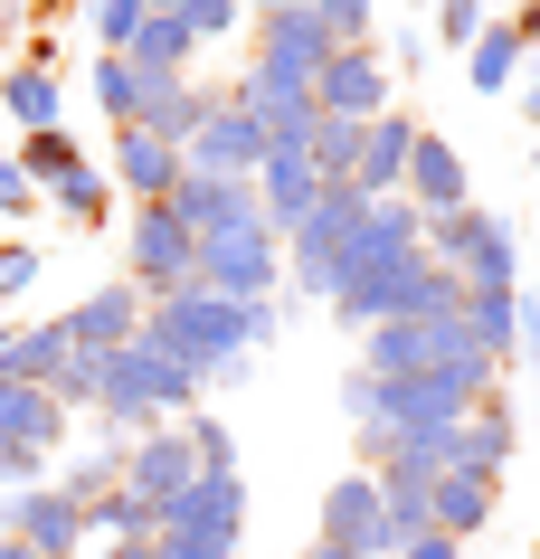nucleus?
I'll list each match as a JSON object with an SVG mask.
<instances>
[{
  "instance_id": "nucleus-1",
  "label": "nucleus",
  "mask_w": 540,
  "mask_h": 559,
  "mask_svg": "<svg viewBox=\"0 0 540 559\" xmlns=\"http://www.w3.org/2000/svg\"><path fill=\"white\" fill-rule=\"evenodd\" d=\"M143 342L161 360H180L200 389H238L247 380V304H218L200 285H180L143 313Z\"/></svg>"
},
{
  "instance_id": "nucleus-2",
  "label": "nucleus",
  "mask_w": 540,
  "mask_h": 559,
  "mask_svg": "<svg viewBox=\"0 0 540 559\" xmlns=\"http://www.w3.org/2000/svg\"><path fill=\"white\" fill-rule=\"evenodd\" d=\"M427 257L446 265L465 295H521V228H512L503 209H465V218H427V237H418Z\"/></svg>"
},
{
  "instance_id": "nucleus-3",
  "label": "nucleus",
  "mask_w": 540,
  "mask_h": 559,
  "mask_svg": "<svg viewBox=\"0 0 540 559\" xmlns=\"http://www.w3.org/2000/svg\"><path fill=\"white\" fill-rule=\"evenodd\" d=\"M190 265H200V237L171 218V200L123 209V285H133L143 304L180 295V285H190Z\"/></svg>"
},
{
  "instance_id": "nucleus-4",
  "label": "nucleus",
  "mask_w": 540,
  "mask_h": 559,
  "mask_svg": "<svg viewBox=\"0 0 540 559\" xmlns=\"http://www.w3.org/2000/svg\"><path fill=\"white\" fill-rule=\"evenodd\" d=\"M190 285H200V295H218V304H266V295H285V247H275L266 228H247V237H200Z\"/></svg>"
},
{
  "instance_id": "nucleus-5",
  "label": "nucleus",
  "mask_w": 540,
  "mask_h": 559,
  "mask_svg": "<svg viewBox=\"0 0 540 559\" xmlns=\"http://www.w3.org/2000/svg\"><path fill=\"white\" fill-rule=\"evenodd\" d=\"M161 540H247V474L238 465H200L161 502Z\"/></svg>"
},
{
  "instance_id": "nucleus-6",
  "label": "nucleus",
  "mask_w": 540,
  "mask_h": 559,
  "mask_svg": "<svg viewBox=\"0 0 540 559\" xmlns=\"http://www.w3.org/2000/svg\"><path fill=\"white\" fill-rule=\"evenodd\" d=\"M455 352H475L455 313H436V323H370L360 332V370H370V380H418V370H436V360H455Z\"/></svg>"
},
{
  "instance_id": "nucleus-7",
  "label": "nucleus",
  "mask_w": 540,
  "mask_h": 559,
  "mask_svg": "<svg viewBox=\"0 0 540 559\" xmlns=\"http://www.w3.org/2000/svg\"><path fill=\"white\" fill-rule=\"evenodd\" d=\"M180 162L209 180H256V162H266V123L247 115V105H228V86L209 95V115H200V133L180 143Z\"/></svg>"
},
{
  "instance_id": "nucleus-8",
  "label": "nucleus",
  "mask_w": 540,
  "mask_h": 559,
  "mask_svg": "<svg viewBox=\"0 0 540 559\" xmlns=\"http://www.w3.org/2000/svg\"><path fill=\"white\" fill-rule=\"evenodd\" d=\"M0 540H20V550H38V559H76L86 550V502H67L58 484L0 493Z\"/></svg>"
},
{
  "instance_id": "nucleus-9",
  "label": "nucleus",
  "mask_w": 540,
  "mask_h": 559,
  "mask_svg": "<svg viewBox=\"0 0 540 559\" xmlns=\"http://www.w3.org/2000/svg\"><path fill=\"white\" fill-rule=\"evenodd\" d=\"M398 95H389V58L380 48H332L323 76H313V115L332 123H380Z\"/></svg>"
},
{
  "instance_id": "nucleus-10",
  "label": "nucleus",
  "mask_w": 540,
  "mask_h": 559,
  "mask_svg": "<svg viewBox=\"0 0 540 559\" xmlns=\"http://www.w3.org/2000/svg\"><path fill=\"white\" fill-rule=\"evenodd\" d=\"M332 58L323 20H313V0H285V10H256V48H247V67H266V76H295V86H313Z\"/></svg>"
},
{
  "instance_id": "nucleus-11",
  "label": "nucleus",
  "mask_w": 540,
  "mask_h": 559,
  "mask_svg": "<svg viewBox=\"0 0 540 559\" xmlns=\"http://www.w3.org/2000/svg\"><path fill=\"white\" fill-rule=\"evenodd\" d=\"M313 550H341V559H380V474H341L313 512Z\"/></svg>"
},
{
  "instance_id": "nucleus-12",
  "label": "nucleus",
  "mask_w": 540,
  "mask_h": 559,
  "mask_svg": "<svg viewBox=\"0 0 540 559\" xmlns=\"http://www.w3.org/2000/svg\"><path fill=\"white\" fill-rule=\"evenodd\" d=\"M398 200L418 209V218H465V209H475V180H465V152H455L446 133H418V152H408V171H398Z\"/></svg>"
},
{
  "instance_id": "nucleus-13",
  "label": "nucleus",
  "mask_w": 540,
  "mask_h": 559,
  "mask_svg": "<svg viewBox=\"0 0 540 559\" xmlns=\"http://www.w3.org/2000/svg\"><path fill=\"white\" fill-rule=\"evenodd\" d=\"M171 218L190 237H247V228H266V218H256V180H209V171H180Z\"/></svg>"
},
{
  "instance_id": "nucleus-14",
  "label": "nucleus",
  "mask_w": 540,
  "mask_h": 559,
  "mask_svg": "<svg viewBox=\"0 0 540 559\" xmlns=\"http://www.w3.org/2000/svg\"><path fill=\"white\" fill-rule=\"evenodd\" d=\"M190 474H200V445H190V427H180V417L143 427V437H123V484H133L143 502H171Z\"/></svg>"
},
{
  "instance_id": "nucleus-15",
  "label": "nucleus",
  "mask_w": 540,
  "mask_h": 559,
  "mask_svg": "<svg viewBox=\"0 0 540 559\" xmlns=\"http://www.w3.org/2000/svg\"><path fill=\"white\" fill-rule=\"evenodd\" d=\"M143 313H152V304L133 295L123 275H105V285H86V295L67 304L58 323H67V342H76V352H123V342L143 332Z\"/></svg>"
},
{
  "instance_id": "nucleus-16",
  "label": "nucleus",
  "mask_w": 540,
  "mask_h": 559,
  "mask_svg": "<svg viewBox=\"0 0 540 559\" xmlns=\"http://www.w3.org/2000/svg\"><path fill=\"white\" fill-rule=\"evenodd\" d=\"M67 427H76V417L58 408V389L0 380V455H48V465H58V455H67Z\"/></svg>"
},
{
  "instance_id": "nucleus-17",
  "label": "nucleus",
  "mask_w": 540,
  "mask_h": 559,
  "mask_svg": "<svg viewBox=\"0 0 540 559\" xmlns=\"http://www.w3.org/2000/svg\"><path fill=\"white\" fill-rule=\"evenodd\" d=\"M313 190H323V180H313V162H303V143H266V162H256V218H266L275 247L303 228Z\"/></svg>"
},
{
  "instance_id": "nucleus-18",
  "label": "nucleus",
  "mask_w": 540,
  "mask_h": 559,
  "mask_svg": "<svg viewBox=\"0 0 540 559\" xmlns=\"http://www.w3.org/2000/svg\"><path fill=\"white\" fill-rule=\"evenodd\" d=\"M180 171H190V162H180V152L161 143V133H115V152H105V180H115V200H123V209L171 200V190H180Z\"/></svg>"
},
{
  "instance_id": "nucleus-19",
  "label": "nucleus",
  "mask_w": 540,
  "mask_h": 559,
  "mask_svg": "<svg viewBox=\"0 0 540 559\" xmlns=\"http://www.w3.org/2000/svg\"><path fill=\"white\" fill-rule=\"evenodd\" d=\"M228 105H247V115L266 123V143H303V133H313V86H295V76H266V67H238Z\"/></svg>"
},
{
  "instance_id": "nucleus-20",
  "label": "nucleus",
  "mask_w": 540,
  "mask_h": 559,
  "mask_svg": "<svg viewBox=\"0 0 540 559\" xmlns=\"http://www.w3.org/2000/svg\"><path fill=\"white\" fill-rule=\"evenodd\" d=\"M446 445H455V474H493V484H503L512 445H521V427H512V408H503V389H493V399H475V408L455 417Z\"/></svg>"
},
{
  "instance_id": "nucleus-21",
  "label": "nucleus",
  "mask_w": 540,
  "mask_h": 559,
  "mask_svg": "<svg viewBox=\"0 0 540 559\" xmlns=\"http://www.w3.org/2000/svg\"><path fill=\"white\" fill-rule=\"evenodd\" d=\"M418 133H427V123L408 115V105H389V115L360 133V171H351V190H370V200H398V171H408Z\"/></svg>"
},
{
  "instance_id": "nucleus-22",
  "label": "nucleus",
  "mask_w": 540,
  "mask_h": 559,
  "mask_svg": "<svg viewBox=\"0 0 540 559\" xmlns=\"http://www.w3.org/2000/svg\"><path fill=\"white\" fill-rule=\"evenodd\" d=\"M67 323L48 313V323H0V380H20V389H48L67 370Z\"/></svg>"
},
{
  "instance_id": "nucleus-23",
  "label": "nucleus",
  "mask_w": 540,
  "mask_h": 559,
  "mask_svg": "<svg viewBox=\"0 0 540 559\" xmlns=\"http://www.w3.org/2000/svg\"><path fill=\"white\" fill-rule=\"evenodd\" d=\"M455 323H465V342H475L493 370L531 352V304H521V295H465V313H455Z\"/></svg>"
},
{
  "instance_id": "nucleus-24",
  "label": "nucleus",
  "mask_w": 540,
  "mask_h": 559,
  "mask_svg": "<svg viewBox=\"0 0 540 559\" xmlns=\"http://www.w3.org/2000/svg\"><path fill=\"white\" fill-rule=\"evenodd\" d=\"M0 123H20V133H48V123H67V76L58 67H0Z\"/></svg>"
},
{
  "instance_id": "nucleus-25",
  "label": "nucleus",
  "mask_w": 540,
  "mask_h": 559,
  "mask_svg": "<svg viewBox=\"0 0 540 559\" xmlns=\"http://www.w3.org/2000/svg\"><path fill=\"white\" fill-rule=\"evenodd\" d=\"M209 95L218 86H200V76H152V95H143V123H133V133H161V143H190V133H200V115H209Z\"/></svg>"
},
{
  "instance_id": "nucleus-26",
  "label": "nucleus",
  "mask_w": 540,
  "mask_h": 559,
  "mask_svg": "<svg viewBox=\"0 0 540 559\" xmlns=\"http://www.w3.org/2000/svg\"><path fill=\"white\" fill-rule=\"evenodd\" d=\"M493 502H503V484H493V474H436V493H427V512H436V531H446V540H475L483 522H493Z\"/></svg>"
},
{
  "instance_id": "nucleus-27",
  "label": "nucleus",
  "mask_w": 540,
  "mask_h": 559,
  "mask_svg": "<svg viewBox=\"0 0 540 559\" xmlns=\"http://www.w3.org/2000/svg\"><path fill=\"white\" fill-rule=\"evenodd\" d=\"M521 58H531V38L512 29V10H503V20H483V38L465 48V86L475 95H512L521 86Z\"/></svg>"
},
{
  "instance_id": "nucleus-28",
  "label": "nucleus",
  "mask_w": 540,
  "mask_h": 559,
  "mask_svg": "<svg viewBox=\"0 0 540 559\" xmlns=\"http://www.w3.org/2000/svg\"><path fill=\"white\" fill-rule=\"evenodd\" d=\"M86 95H95V115L115 123V133H133L143 123V95H152V76L133 58H86Z\"/></svg>"
},
{
  "instance_id": "nucleus-29",
  "label": "nucleus",
  "mask_w": 540,
  "mask_h": 559,
  "mask_svg": "<svg viewBox=\"0 0 540 559\" xmlns=\"http://www.w3.org/2000/svg\"><path fill=\"white\" fill-rule=\"evenodd\" d=\"M38 200L58 209V218H67L76 237H95L105 218H115V180H105V162H76V171H67L58 190H38Z\"/></svg>"
},
{
  "instance_id": "nucleus-30",
  "label": "nucleus",
  "mask_w": 540,
  "mask_h": 559,
  "mask_svg": "<svg viewBox=\"0 0 540 559\" xmlns=\"http://www.w3.org/2000/svg\"><path fill=\"white\" fill-rule=\"evenodd\" d=\"M86 540H161V502H143L133 484L86 502Z\"/></svg>"
},
{
  "instance_id": "nucleus-31",
  "label": "nucleus",
  "mask_w": 540,
  "mask_h": 559,
  "mask_svg": "<svg viewBox=\"0 0 540 559\" xmlns=\"http://www.w3.org/2000/svg\"><path fill=\"white\" fill-rule=\"evenodd\" d=\"M123 58L143 67V76H190V58H200V38L180 29L171 10H152L143 29H133V48H123Z\"/></svg>"
},
{
  "instance_id": "nucleus-32",
  "label": "nucleus",
  "mask_w": 540,
  "mask_h": 559,
  "mask_svg": "<svg viewBox=\"0 0 540 559\" xmlns=\"http://www.w3.org/2000/svg\"><path fill=\"white\" fill-rule=\"evenodd\" d=\"M48 484H58L67 502H95V493H115V484H123V437H105V427H95V445H86V455H67V465L48 474Z\"/></svg>"
},
{
  "instance_id": "nucleus-33",
  "label": "nucleus",
  "mask_w": 540,
  "mask_h": 559,
  "mask_svg": "<svg viewBox=\"0 0 540 559\" xmlns=\"http://www.w3.org/2000/svg\"><path fill=\"white\" fill-rule=\"evenodd\" d=\"M10 152H20V171H29L38 190H58V180L76 171V162H86V143H76L67 123H48V133H20V143H10Z\"/></svg>"
},
{
  "instance_id": "nucleus-34",
  "label": "nucleus",
  "mask_w": 540,
  "mask_h": 559,
  "mask_svg": "<svg viewBox=\"0 0 540 559\" xmlns=\"http://www.w3.org/2000/svg\"><path fill=\"white\" fill-rule=\"evenodd\" d=\"M360 133H370V123H332V115H313V133H303V162H313V180H351V171H360Z\"/></svg>"
},
{
  "instance_id": "nucleus-35",
  "label": "nucleus",
  "mask_w": 540,
  "mask_h": 559,
  "mask_svg": "<svg viewBox=\"0 0 540 559\" xmlns=\"http://www.w3.org/2000/svg\"><path fill=\"white\" fill-rule=\"evenodd\" d=\"M143 20H152V0H86V38H95V58H123Z\"/></svg>"
},
{
  "instance_id": "nucleus-36",
  "label": "nucleus",
  "mask_w": 540,
  "mask_h": 559,
  "mask_svg": "<svg viewBox=\"0 0 540 559\" xmlns=\"http://www.w3.org/2000/svg\"><path fill=\"white\" fill-rule=\"evenodd\" d=\"M38 209H48V200H38V180L20 171V152L0 143V228L20 237V228H29V218H38Z\"/></svg>"
},
{
  "instance_id": "nucleus-37",
  "label": "nucleus",
  "mask_w": 540,
  "mask_h": 559,
  "mask_svg": "<svg viewBox=\"0 0 540 559\" xmlns=\"http://www.w3.org/2000/svg\"><path fill=\"white\" fill-rule=\"evenodd\" d=\"M313 20H323L332 48H370V20H380V0H313Z\"/></svg>"
},
{
  "instance_id": "nucleus-38",
  "label": "nucleus",
  "mask_w": 540,
  "mask_h": 559,
  "mask_svg": "<svg viewBox=\"0 0 540 559\" xmlns=\"http://www.w3.org/2000/svg\"><path fill=\"white\" fill-rule=\"evenodd\" d=\"M483 20H493L483 0H436V29H427V48H475Z\"/></svg>"
},
{
  "instance_id": "nucleus-39",
  "label": "nucleus",
  "mask_w": 540,
  "mask_h": 559,
  "mask_svg": "<svg viewBox=\"0 0 540 559\" xmlns=\"http://www.w3.org/2000/svg\"><path fill=\"white\" fill-rule=\"evenodd\" d=\"M38 275H48V257H38L29 237H0V304H20Z\"/></svg>"
},
{
  "instance_id": "nucleus-40",
  "label": "nucleus",
  "mask_w": 540,
  "mask_h": 559,
  "mask_svg": "<svg viewBox=\"0 0 540 559\" xmlns=\"http://www.w3.org/2000/svg\"><path fill=\"white\" fill-rule=\"evenodd\" d=\"M171 20H180V29H190V38H200V48H218V38L238 29L247 10H238V0H190V10H171Z\"/></svg>"
},
{
  "instance_id": "nucleus-41",
  "label": "nucleus",
  "mask_w": 540,
  "mask_h": 559,
  "mask_svg": "<svg viewBox=\"0 0 540 559\" xmlns=\"http://www.w3.org/2000/svg\"><path fill=\"white\" fill-rule=\"evenodd\" d=\"M180 427H190V445H200V465H238V437H228V417L190 408V417H180Z\"/></svg>"
},
{
  "instance_id": "nucleus-42",
  "label": "nucleus",
  "mask_w": 540,
  "mask_h": 559,
  "mask_svg": "<svg viewBox=\"0 0 540 559\" xmlns=\"http://www.w3.org/2000/svg\"><path fill=\"white\" fill-rule=\"evenodd\" d=\"M341 417H351V427H370V417H380V380H370V370H351V380H341Z\"/></svg>"
},
{
  "instance_id": "nucleus-43",
  "label": "nucleus",
  "mask_w": 540,
  "mask_h": 559,
  "mask_svg": "<svg viewBox=\"0 0 540 559\" xmlns=\"http://www.w3.org/2000/svg\"><path fill=\"white\" fill-rule=\"evenodd\" d=\"M275 332H285V295H266V304H247V352H266Z\"/></svg>"
},
{
  "instance_id": "nucleus-44",
  "label": "nucleus",
  "mask_w": 540,
  "mask_h": 559,
  "mask_svg": "<svg viewBox=\"0 0 540 559\" xmlns=\"http://www.w3.org/2000/svg\"><path fill=\"white\" fill-rule=\"evenodd\" d=\"M161 559H247V540H161Z\"/></svg>"
},
{
  "instance_id": "nucleus-45",
  "label": "nucleus",
  "mask_w": 540,
  "mask_h": 559,
  "mask_svg": "<svg viewBox=\"0 0 540 559\" xmlns=\"http://www.w3.org/2000/svg\"><path fill=\"white\" fill-rule=\"evenodd\" d=\"M512 95H521V123H531V133H540V48H531V58H521V86H512Z\"/></svg>"
},
{
  "instance_id": "nucleus-46",
  "label": "nucleus",
  "mask_w": 540,
  "mask_h": 559,
  "mask_svg": "<svg viewBox=\"0 0 540 559\" xmlns=\"http://www.w3.org/2000/svg\"><path fill=\"white\" fill-rule=\"evenodd\" d=\"M380 58H398V67H427V58H436V48H427V29H398L389 48H380Z\"/></svg>"
},
{
  "instance_id": "nucleus-47",
  "label": "nucleus",
  "mask_w": 540,
  "mask_h": 559,
  "mask_svg": "<svg viewBox=\"0 0 540 559\" xmlns=\"http://www.w3.org/2000/svg\"><path fill=\"white\" fill-rule=\"evenodd\" d=\"M105 559H161V540H105Z\"/></svg>"
},
{
  "instance_id": "nucleus-48",
  "label": "nucleus",
  "mask_w": 540,
  "mask_h": 559,
  "mask_svg": "<svg viewBox=\"0 0 540 559\" xmlns=\"http://www.w3.org/2000/svg\"><path fill=\"white\" fill-rule=\"evenodd\" d=\"M512 29H521V38L540 48V0H521V10H512Z\"/></svg>"
},
{
  "instance_id": "nucleus-49",
  "label": "nucleus",
  "mask_w": 540,
  "mask_h": 559,
  "mask_svg": "<svg viewBox=\"0 0 540 559\" xmlns=\"http://www.w3.org/2000/svg\"><path fill=\"white\" fill-rule=\"evenodd\" d=\"M521 304H531V352H540V295H521Z\"/></svg>"
},
{
  "instance_id": "nucleus-50",
  "label": "nucleus",
  "mask_w": 540,
  "mask_h": 559,
  "mask_svg": "<svg viewBox=\"0 0 540 559\" xmlns=\"http://www.w3.org/2000/svg\"><path fill=\"white\" fill-rule=\"evenodd\" d=\"M238 10H247V20H256V10H285V0H238Z\"/></svg>"
},
{
  "instance_id": "nucleus-51",
  "label": "nucleus",
  "mask_w": 540,
  "mask_h": 559,
  "mask_svg": "<svg viewBox=\"0 0 540 559\" xmlns=\"http://www.w3.org/2000/svg\"><path fill=\"white\" fill-rule=\"evenodd\" d=\"M0 559H38V550H20V540H0Z\"/></svg>"
},
{
  "instance_id": "nucleus-52",
  "label": "nucleus",
  "mask_w": 540,
  "mask_h": 559,
  "mask_svg": "<svg viewBox=\"0 0 540 559\" xmlns=\"http://www.w3.org/2000/svg\"><path fill=\"white\" fill-rule=\"evenodd\" d=\"M152 10H190V0H152Z\"/></svg>"
},
{
  "instance_id": "nucleus-53",
  "label": "nucleus",
  "mask_w": 540,
  "mask_h": 559,
  "mask_svg": "<svg viewBox=\"0 0 540 559\" xmlns=\"http://www.w3.org/2000/svg\"><path fill=\"white\" fill-rule=\"evenodd\" d=\"M531 171H540V133H531Z\"/></svg>"
},
{
  "instance_id": "nucleus-54",
  "label": "nucleus",
  "mask_w": 540,
  "mask_h": 559,
  "mask_svg": "<svg viewBox=\"0 0 540 559\" xmlns=\"http://www.w3.org/2000/svg\"><path fill=\"white\" fill-rule=\"evenodd\" d=\"M418 10H436V0H418Z\"/></svg>"
}]
</instances>
